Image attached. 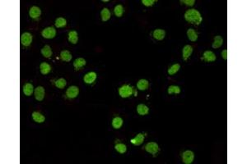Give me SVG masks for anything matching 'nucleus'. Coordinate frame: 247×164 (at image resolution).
<instances>
[{"label": "nucleus", "instance_id": "obj_1", "mask_svg": "<svg viewBox=\"0 0 247 164\" xmlns=\"http://www.w3.org/2000/svg\"><path fill=\"white\" fill-rule=\"evenodd\" d=\"M185 19L188 22L195 24V25H200L202 22V21H203V18L201 17V14L196 9L187 10L185 12Z\"/></svg>", "mask_w": 247, "mask_h": 164}, {"label": "nucleus", "instance_id": "obj_2", "mask_svg": "<svg viewBox=\"0 0 247 164\" xmlns=\"http://www.w3.org/2000/svg\"><path fill=\"white\" fill-rule=\"evenodd\" d=\"M133 88L130 87L128 85H123L119 89V94L121 98H128L133 94Z\"/></svg>", "mask_w": 247, "mask_h": 164}, {"label": "nucleus", "instance_id": "obj_3", "mask_svg": "<svg viewBox=\"0 0 247 164\" xmlns=\"http://www.w3.org/2000/svg\"><path fill=\"white\" fill-rule=\"evenodd\" d=\"M194 158V154L192 151L186 150L183 153L182 160L183 163L185 164H190L193 163Z\"/></svg>", "mask_w": 247, "mask_h": 164}, {"label": "nucleus", "instance_id": "obj_4", "mask_svg": "<svg viewBox=\"0 0 247 164\" xmlns=\"http://www.w3.org/2000/svg\"><path fill=\"white\" fill-rule=\"evenodd\" d=\"M41 35L45 39H53L56 35V30H55L54 27H47V28H45V29L42 30Z\"/></svg>", "mask_w": 247, "mask_h": 164}, {"label": "nucleus", "instance_id": "obj_5", "mask_svg": "<svg viewBox=\"0 0 247 164\" xmlns=\"http://www.w3.org/2000/svg\"><path fill=\"white\" fill-rule=\"evenodd\" d=\"M32 42V35L29 32H25L21 35V43L24 46H29Z\"/></svg>", "mask_w": 247, "mask_h": 164}, {"label": "nucleus", "instance_id": "obj_6", "mask_svg": "<svg viewBox=\"0 0 247 164\" xmlns=\"http://www.w3.org/2000/svg\"><path fill=\"white\" fill-rule=\"evenodd\" d=\"M146 151L152 154H156L159 151V146L155 142H149L145 146Z\"/></svg>", "mask_w": 247, "mask_h": 164}, {"label": "nucleus", "instance_id": "obj_7", "mask_svg": "<svg viewBox=\"0 0 247 164\" xmlns=\"http://www.w3.org/2000/svg\"><path fill=\"white\" fill-rule=\"evenodd\" d=\"M78 94H79V89L75 85L68 87V89L66 91V95L69 99H74V98L78 96Z\"/></svg>", "mask_w": 247, "mask_h": 164}, {"label": "nucleus", "instance_id": "obj_8", "mask_svg": "<svg viewBox=\"0 0 247 164\" xmlns=\"http://www.w3.org/2000/svg\"><path fill=\"white\" fill-rule=\"evenodd\" d=\"M35 98L38 101H42L45 97V89L42 86H38L35 89Z\"/></svg>", "mask_w": 247, "mask_h": 164}, {"label": "nucleus", "instance_id": "obj_9", "mask_svg": "<svg viewBox=\"0 0 247 164\" xmlns=\"http://www.w3.org/2000/svg\"><path fill=\"white\" fill-rule=\"evenodd\" d=\"M193 53V48L190 45H185V47L183 48L182 50V57L183 59L185 61H186L189 57L191 56V54Z\"/></svg>", "mask_w": 247, "mask_h": 164}, {"label": "nucleus", "instance_id": "obj_10", "mask_svg": "<svg viewBox=\"0 0 247 164\" xmlns=\"http://www.w3.org/2000/svg\"><path fill=\"white\" fill-rule=\"evenodd\" d=\"M96 76H96V72L91 71V72H88V74L85 75L83 80H84L85 83H87V84H92L96 79Z\"/></svg>", "mask_w": 247, "mask_h": 164}, {"label": "nucleus", "instance_id": "obj_11", "mask_svg": "<svg viewBox=\"0 0 247 164\" xmlns=\"http://www.w3.org/2000/svg\"><path fill=\"white\" fill-rule=\"evenodd\" d=\"M41 10L40 9V7H36V6H33V7H30V11H29V15L30 17L32 18V19H36L38 17L41 16Z\"/></svg>", "mask_w": 247, "mask_h": 164}, {"label": "nucleus", "instance_id": "obj_12", "mask_svg": "<svg viewBox=\"0 0 247 164\" xmlns=\"http://www.w3.org/2000/svg\"><path fill=\"white\" fill-rule=\"evenodd\" d=\"M203 60L206 61L207 63H211L216 61V56L212 51H205L203 53Z\"/></svg>", "mask_w": 247, "mask_h": 164}, {"label": "nucleus", "instance_id": "obj_13", "mask_svg": "<svg viewBox=\"0 0 247 164\" xmlns=\"http://www.w3.org/2000/svg\"><path fill=\"white\" fill-rule=\"evenodd\" d=\"M166 36V32L165 30L162 29H157L153 31V37L154 39L157 40H162Z\"/></svg>", "mask_w": 247, "mask_h": 164}, {"label": "nucleus", "instance_id": "obj_14", "mask_svg": "<svg viewBox=\"0 0 247 164\" xmlns=\"http://www.w3.org/2000/svg\"><path fill=\"white\" fill-rule=\"evenodd\" d=\"M68 41L72 44H77L78 41V35L77 31L72 30L68 33Z\"/></svg>", "mask_w": 247, "mask_h": 164}, {"label": "nucleus", "instance_id": "obj_15", "mask_svg": "<svg viewBox=\"0 0 247 164\" xmlns=\"http://www.w3.org/2000/svg\"><path fill=\"white\" fill-rule=\"evenodd\" d=\"M32 119L34 120V121L37 122V123H42L45 121V117L40 113L38 112H34L32 113Z\"/></svg>", "mask_w": 247, "mask_h": 164}, {"label": "nucleus", "instance_id": "obj_16", "mask_svg": "<svg viewBox=\"0 0 247 164\" xmlns=\"http://www.w3.org/2000/svg\"><path fill=\"white\" fill-rule=\"evenodd\" d=\"M86 60H85L84 58H82V57H78V58H77V59H75V61L73 62V67L77 69V70H78V69H80V68H82V67H83L86 65Z\"/></svg>", "mask_w": 247, "mask_h": 164}, {"label": "nucleus", "instance_id": "obj_17", "mask_svg": "<svg viewBox=\"0 0 247 164\" xmlns=\"http://www.w3.org/2000/svg\"><path fill=\"white\" fill-rule=\"evenodd\" d=\"M137 112L139 115L141 116H144V115H147L148 113L149 112V108L145 104H139L138 107H137Z\"/></svg>", "mask_w": 247, "mask_h": 164}, {"label": "nucleus", "instance_id": "obj_18", "mask_svg": "<svg viewBox=\"0 0 247 164\" xmlns=\"http://www.w3.org/2000/svg\"><path fill=\"white\" fill-rule=\"evenodd\" d=\"M223 37L220 36V35H217V36H215V38H214L212 46H213V49H218V48H220L223 45Z\"/></svg>", "mask_w": 247, "mask_h": 164}, {"label": "nucleus", "instance_id": "obj_19", "mask_svg": "<svg viewBox=\"0 0 247 164\" xmlns=\"http://www.w3.org/2000/svg\"><path fill=\"white\" fill-rule=\"evenodd\" d=\"M101 17H102V21H107L111 18V12H110V10H109L108 8L104 7V8L102 9V12H101Z\"/></svg>", "mask_w": 247, "mask_h": 164}, {"label": "nucleus", "instance_id": "obj_20", "mask_svg": "<svg viewBox=\"0 0 247 164\" xmlns=\"http://www.w3.org/2000/svg\"><path fill=\"white\" fill-rule=\"evenodd\" d=\"M149 83L148 81L145 79H141L139 80L138 84H137V87L140 90H146L148 88Z\"/></svg>", "mask_w": 247, "mask_h": 164}, {"label": "nucleus", "instance_id": "obj_21", "mask_svg": "<svg viewBox=\"0 0 247 164\" xmlns=\"http://www.w3.org/2000/svg\"><path fill=\"white\" fill-rule=\"evenodd\" d=\"M41 54L46 58H49L52 56V50H51L50 46L49 45H45L44 47L41 49Z\"/></svg>", "mask_w": 247, "mask_h": 164}, {"label": "nucleus", "instance_id": "obj_22", "mask_svg": "<svg viewBox=\"0 0 247 164\" xmlns=\"http://www.w3.org/2000/svg\"><path fill=\"white\" fill-rule=\"evenodd\" d=\"M72 57H73V56H72L71 53L69 51L64 50L60 53V58L65 62H70Z\"/></svg>", "mask_w": 247, "mask_h": 164}, {"label": "nucleus", "instance_id": "obj_23", "mask_svg": "<svg viewBox=\"0 0 247 164\" xmlns=\"http://www.w3.org/2000/svg\"><path fill=\"white\" fill-rule=\"evenodd\" d=\"M33 91H34V87H33V85L30 84V83H27V84L24 85L23 92L25 95L30 96V95L32 94Z\"/></svg>", "mask_w": 247, "mask_h": 164}, {"label": "nucleus", "instance_id": "obj_24", "mask_svg": "<svg viewBox=\"0 0 247 164\" xmlns=\"http://www.w3.org/2000/svg\"><path fill=\"white\" fill-rule=\"evenodd\" d=\"M40 70H41V74L43 75H47L48 73H50L51 71V67L46 63H42L40 66Z\"/></svg>", "mask_w": 247, "mask_h": 164}, {"label": "nucleus", "instance_id": "obj_25", "mask_svg": "<svg viewBox=\"0 0 247 164\" xmlns=\"http://www.w3.org/2000/svg\"><path fill=\"white\" fill-rule=\"evenodd\" d=\"M144 140V136L142 134L137 135V136L135 138H134L131 140V143L134 145H140L142 144V142Z\"/></svg>", "mask_w": 247, "mask_h": 164}, {"label": "nucleus", "instance_id": "obj_26", "mask_svg": "<svg viewBox=\"0 0 247 164\" xmlns=\"http://www.w3.org/2000/svg\"><path fill=\"white\" fill-rule=\"evenodd\" d=\"M123 125V120L121 117H116L112 121V126L115 129H119Z\"/></svg>", "mask_w": 247, "mask_h": 164}, {"label": "nucleus", "instance_id": "obj_27", "mask_svg": "<svg viewBox=\"0 0 247 164\" xmlns=\"http://www.w3.org/2000/svg\"><path fill=\"white\" fill-rule=\"evenodd\" d=\"M187 36L189 38V40L193 41V42L198 40V35L194 29H189L187 30Z\"/></svg>", "mask_w": 247, "mask_h": 164}, {"label": "nucleus", "instance_id": "obj_28", "mask_svg": "<svg viewBox=\"0 0 247 164\" xmlns=\"http://www.w3.org/2000/svg\"><path fill=\"white\" fill-rule=\"evenodd\" d=\"M54 25L57 28H62V27H65L67 25V21L64 17H59L55 20Z\"/></svg>", "mask_w": 247, "mask_h": 164}, {"label": "nucleus", "instance_id": "obj_29", "mask_svg": "<svg viewBox=\"0 0 247 164\" xmlns=\"http://www.w3.org/2000/svg\"><path fill=\"white\" fill-rule=\"evenodd\" d=\"M114 13L115 15L117 17H121L123 13H124V7L122 5H117L115 6V9H114Z\"/></svg>", "mask_w": 247, "mask_h": 164}, {"label": "nucleus", "instance_id": "obj_30", "mask_svg": "<svg viewBox=\"0 0 247 164\" xmlns=\"http://www.w3.org/2000/svg\"><path fill=\"white\" fill-rule=\"evenodd\" d=\"M67 85V81L64 78H60L55 81V86L59 89H64Z\"/></svg>", "mask_w": 247, "mask_h": 164}, {"label": "nucleus", "instance_id": "obj_31", "mask_svg": "<svg viewBox=\"0 0 247 164\" xmlns=\"http://www.w3.org/2000/svg\"><path fill=\"white\" fill-rule=\"evenodd\" d=\"M180 64H174V65H172V66L168 69V74H169L170 76H172V75L176 74V72L180 70Z\"/></svg>", "mask_w": 247, "mask_h": 164}, {"label": "nucleus", "instance_id": "obj_32", "mask_svg": "<svg viewBox=\"0 0 247 164\" xmlns=\"http://www.w3.org/2000/svg\"><path fill=\"white\" fill-rule=\"evenodd\" d=\"M168 94H180V89L179 86H176V85H171L168 87Z\"/></svg>", "mask_w": 247, "mask_h": 164}, {"label": "nucleus", "instance_id": "obj_33", "mask_svg": "<svg viewBox=\"0 0 247 164\" xmlns=\"http://www.w3.org/2000/svg\"><path fill=\"white\" fill-rule=\"evenodd\" d=\"M115 150L119 152V154H125L127 150V148H126V145L124 144H116L115 146Z\"/></svg>", "mask_w": 247, "mask_h": 164}, {"label": "nucleus", "instance_id": "obj_34", "mask_svg": "<svg viewBox=\"0 0 247 164\" xmlns=\"http://www.w3.org/2000/svg\"><path fill=\"white\" fill-rule=\"evenodd\" d=\"M156 0H142V4L146 7H150L156 3Z\"/></svg>", "mask_w": 247, "mask_h": 164}, {"label": "nucleus", "instance_id": "obj_35", "mask_svg": "<svg viewBox=\"0 0 247 164\" xmlns=\"http://www.w3.org/2000/svg\"><path fill=\"white\" fill-rule=\"evenodd\" d=\"M180 3L185 4L188 6H193L194 4H195V0H181Z\"/></svg>", "mask_w": 247, "mask_h": 164}, {"label": "nucleus", "instance_id": "obj_36", "mask_svg": "<svg viewBox=\"0 0 247 164\" xmlns=\"http://www.w3.org/2000/svg\"><path fill=\"white\" fill-rule=\"evenodd\" d=\"M222 57L223 58L224 60H227V49H224L223 52H222Z\"/></svg>", "mask_w": 247, "mask_h": 164}]
</instances>
